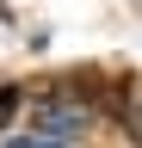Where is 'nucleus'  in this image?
Wrapping results in <instances>:
<instances>
[{
    "mask_svg": "<svg viewBox=\"0 0 142 148\" xmlns=\"http://www.w3.org/2000/svg\"><path fill=\"white\" fill-rule=\"evenodd\" d=\"M12 148H56V142H43V136H31V142H12Z\"/></svg>",
    "mask_w": 142,
    "mask_h": 148,
    "instance_id": "f257e3e1",
    "label": "nucleus"
}]
</instances>
